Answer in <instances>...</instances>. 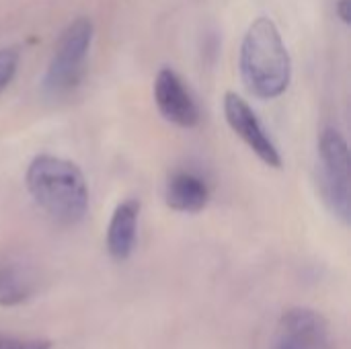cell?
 Listing matches in <instances>:
<instances>
[{
	"mask_svg": "<svg viewBox=\"0 0 351 349\" xmlns=\"http://www.w3.org/2000/svg\"><path fill=\"white\" fill-rule=\"evenodd\" d=\"M33 202L58 224L74 226L88 210V185L82 171L60 156L39 154L25 175Z\"/></svg>",
	"mask_w": 351,
	"mask_h": 349,
	"instance_id": "6da1fadb",
	"label": "cell"
},
{
	"mask_svg": "<svg viewBox=\"0 0 351 349\" xmlns=\"http://www.w3.org/2000/svg\"><path fill=\"white\" fill-rule=\"evenodd\" d=\"M239 68L245 86L259 99H278L292 78V60L269 16H257L241 43Z\"/></svg>",
	"mask_w": 351,
	"mask_h": 349,
	"instance_id": "7a4b0ae2",
	"label": "cell"
},
{
	"mask_svg": "<svg viewBox=\"0 0 351 349\" xmlns=\"http://www.w3.org/2000/svg\"><path fill=\"white\" fill-rule=\"evenodd\" d=\"M93 33L95 27L88 16H78L66 25L43 76V91L47 97H64L80 82L93 43Z\"/></svg>",
	"mask_w": 351,
	"mask_h": 349,
	"instance_id": "3957f363",
	"label": "cell"
},
{
	"mask_svg": "<svg viewBox=\"0 0 351 349\" xmlns=\"http://www.w3.org/2000/svg\"><path fill=\"white\" fill-rule=\"evenodd\" d=\"M319 165H321V191L325 204L343 224H350V148L339 130L335 128L323 130L319 140Z\"/></svg>",
	"mask_w": 351,
	"mask_h": 349,
	"instance_id": "277c9868",
	"label": "cell"
},
{
	"mask_svg": "<svg viewBox=\"0 0 351 349\" xmlns=\"http://www.w3.org/2000/svg\"><path fill=\"white\" fill-rule=\"evenodd\" d=\"M224 117L230 130L271 169H282V156L249 103L237 93L224 95Z\"/></svg>",
	"mask_w": 351,
	"mask_h": 349,
	"instance_id": "5b68a950",
	"label": "cell"
},
{
	"mask_svg": "<svg viewBox=\"0 0 351 349\" xmlns=\"http://www.w3.org/2000/svg\"><path fill=\"white\" fill-rule=\"evenodd\" d=\"M274 349H333L329 323L311 309H292L280 321Z\"/></svg>",
	"mask_w": 351,
	"mask_h": 349,
	"instance_id": "8992f818",
	"label": "cell"
},
{
	"mask_svg": "<svg viewBox=\"0 0 351 349\" xmlns=\"http://www.w3.org/2000/svg\"><path fill=\"white\" fill-rule=\"evenodd\" d=\"M154 103L160 115L179 128H195L199 123V107L193 95L189 93L183 78L171 68H162L156 74Z\"/></svg>",
	"mask_w": 351,
	"mask_h": 349,
	"instance_id": "52a82bcc",
	"label": "cell"
},
{
	"mask_svg": "<svg viewBox=\"0 0 351 349\" xmlns=\"http://www.w3.org/2000/svg\"><path fill=\"white\" fill-rule=\"evenodd\" d=\"M165 202L175 212L197 214L210 202V185L193 171H175L167 181Z\"/></svg>",
	"mask_w": 351,
	"mask_h": 349,
	"instance_id": "ba28073f",
	"label": "cell"
},
{
	"mask_svg": "<svg viewBox=\"0 0 351 349\" xmlns=\"http://www.w3.org/2000/svg\"><path fill=\"white\" fill-rule=\"evenodd\" d=\"M138 216H140L138 200H125L115 208L107 228V249L115 261H125L132 255L136 245V232H138Z\"/></svg>",
	"mask_w": 351,
	"mask_h": 349,
	"instance_id": "9c48e42d",
	"label": "cell"
},
{
	"mask_svg": "<svg viewBox=\"0 0 351 349\" xmlns=\"http://www.w3.org/2000/svg\"><path fill=\"white\" fill-rule=\"evenodd\" d=\"M35 292L33 274L21 263L0 265V306H16L31 298Z\"/></svg>",
	"mask_w": 351,
	"mask_h": 349,
	"instance_id": "30bf717a",
	"label": "cell"
},
{
	"mask_svg": "<svg viewBox=\"0 0 351 349\" xmlns=\"http://www.w3.org/2000/svg\"><path fill=\"white\" fill-rule=\"evenodd\" d=\"M19 49L16 47H2L0 49V91H4L10 80L14 78L16 74V68H19Z\"/></svg>",
	"mask_w": 351,
	"mask_h": 349,
	"instance_id": "8fae6325",
	"label": "cell"
},
{
	"mask_svg": "<svg viewBox=\"0 0 351 349\" xmlns=\"http://www.w3.org/2000/svg\"><path fill=\"white\" fill-rule=\"evenodd\" d=\"M0 349H51L47 339H29L0 333Z\"/></svg>",
	"mask_w": 351,
	"mask_h": 349,
	"instance_id": "7c38bea8",
	"label": "cell"
},
{
	"mask_svg": "<svg viewBox=\"0 0 351 349\" xmlns=\"http://www.w3.org/2000/svg\"><path fill=\"white\" fill-rule=\"evenodd\" d=\"M351 0H337V14H339V19L346 23V25H350L351 23Z\"/></svg>",
	"mask_w": 351,
	"mask_h": 349,
	"instance_id": "4fadbf2b",
	"label": "cell"
}]
</instances>
